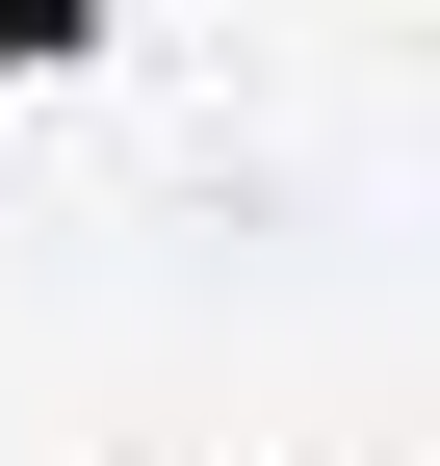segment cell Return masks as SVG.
Segmentation results:
<instances>
[{
	"label": "cell",
	"mask_w": 440,
	"mask_h": 466,
	"mask_svg": "<svg viewBox=\"0 0 440 466\" xmlns=\"http://www.w3.org/2000/svg\"><path fill=\"white\" fill-rule=\"evenodd\" d=\"M104 52V0H0V78H78Z\"/></svg>",
	"instance_id": "6da1fadb"
}]
</instances>
